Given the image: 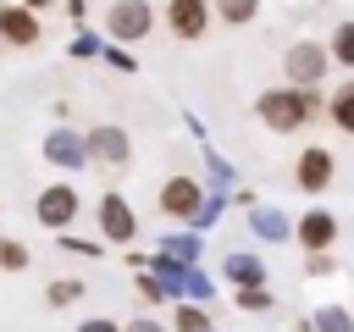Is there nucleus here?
Here are the masks:
<instances>
[{
	"instance_id": "obj_19",
	"label": "nucleus",
	"mask_w": 354,
	"mask_h": 332,
	"mask_svg": "<svg viewBox=\"0 0 354 332\" xmlns=\"http://www.w3.org/2000/svg\"><path fill=\"white\" fill-rule=\"evenodd\" d=\"M177 332H210V315L194 304H177Z\"/></svg>"
},
{
	"instance_id": "obj_15",
	"label": "nucleus",
	"mask_w": 354,
	"mask_h": 332,
	"mask_svg": "<svg viewBox=\"0 0 354 332\" xmlns=\"http://www.w3.org/2000/svg\"><path fill=\"white\" fill-rule=\"evenodd\" d=\"M326 55H332V66H354V17L332 28V44H326Z\"/></svg>"
},
{
	"instance_id": "obj_18",
	"label": "nucleus",
	"mask_w": 354,
	"mask_h": 332,
	"mask_svg": "<svg viewBox=\"0 0 354 332\" xmlns=\"http://www.w3.org/2000/svg\"><path fill=\"white\" fill-rule=\"evenodd\" d=\"M254 232H260V238H288L293 227H288V216H277V210H254Z\"/></svg>"
},
{
	"instance_id": "obj_13",
	"label": "nucleus",
	"mask_w": 354,
	"mask_h": 332,
	"mask_svg": "<svg viewBox=\"0 0 354 332\" xmlns=\"http://www.w3.org/2000/svg\"><path fill=\"white\" fill-rule=\"evenodd\" d=\"M227 282H238V288H260V282H266V266H260L254 255H227Z\"/></svg>"
},
{
	"instance_id": "obj_20",
	"label": "nucleus",
	"mask_w": 354,
	"mask_h": 332,
	"mask_svg": "<svg viewBox=\"0 0 354 332\" xmlns=\"http://www.w3.org/2000/svg\"><path fill=\"white\" fill-rule=\"evenodd\" d=\"M238 310H271V293L266 288H238Z\"/></svg>"
},
{
	"instance_id": "obj_12",
	"label": "nucleus",
	"mask_w": 354,
	"mask_h": 332,
	"mask_svg": "<svg viewBox=\"0 0 354 332\" xmlns=\"http://www.w3.org/2000/svg\"><path fill=\"white\" fill-rule=\"evenodd\" d=\"M0 39H11V44H33V39H39V22H33V11H28V6H11V11H0Z\"/></svg>"
},
{
	"instance_id": "obj_29",
	"label": "nucleus",
	"mask_w": 354,
	"mask_h": 332,
	"mask_svg": "<svg viewBox=\"0 0 354 332\" xmlns=\"http://www.w3.org/2000/svg\"><path fill=\"white\" fill-rule=\"evenodd\" d=\"M22 6H50V0H22Z\"/></svg>"
},
{
	"instance_id": "obj_9",
	"label": "nucleus",
	"mask_w": 354,
	"mask_h": 332,
	"mask_svg": "<svg viewBox=\"0 0 354 332\" xmlns=\"http://www.w3.org/2000/svg\"><path fill=\"white\" fill-rule=\"evenodd\" d=\"M72 216H77V188L55 183V188L39 194V221H44V227H66Z\"/></svg>"
},
{
	"instance_id": "obj_22",
	"label": "nucleus",
	"mask_w": 354,
	"mask_h": 332,
	"mask_svg": "<svg viewBox=\"0 0 354 332\" xmlns=\"http://www.w3.org/2000/svg\"><path fill=\"white\" fill-rule=\"evenodd\" d=\"M77 293H83V288H77V282H55V288H50V299H55V304H72V299H77Z\"/></svg>"
},
{
	"instance_id": "obj_4",
	"label": "nucleus",
	"mask_w": 354,
	"mask_h": 332,
	"mask_svg": "<svg viewBox=\"0 0 354 332\" xmlns=\"http://www.w3.org/2000/svg\"><path fill=\"white\" fill-rule=\"evenodd\" d=\"M160 210L177 216V221H199V210H205V188H199L194 177H166V188H160Z\"/></svg>"
},
{
	"instance_id": "obj_5",
	"label": "nucleus",
	"mask_w": 354,
	"mask_h": 332,
	"mask_svg": "<svg viewBox=\"0 0 354 332\" xmlns=\"http://www.w3.org/2000/svg\"><path fill=\"white\" fill-rule=\"evenodd\" d=\"M293 238H299L310 255H332V243H337V216H332V210H304V216L293 221Z\"/></svg>"
},
{
	"instance_id": "obj_23",
	"label": "nucleus",
	"mask_w": 354,
	"mask_h": 332,
	"mask_svg": "<svg viewBox=\"0 0 354 332\" xmlns=\"http://www.w3.org/2000/svg\"><path fill=\"white\" fill-rule=\"evenodd\" d=\"M138 293H144V299H166V282H155V277H138Z\"/></svg>"
},
{
	"instance_id": "obj_24",
	"label": "nucleus",
	"mask_w": 354,
	"mask_h": 332,
	"mask_svg": "<svg viewBox=\"0 0 354 332\" xmlns=\"http://www.w3.org/2000/svg\"><path fill=\"white\" fill-rule=\"evenodd\" d=\"M105 61H111V66H116V72H133V55H127V50H122V44H116V50H111V55H105Z\"/></svg>"
},
{
	"instance_id": "obj_25",
	"label": "nucleus",
	"mask_w": 354,
	"mask_h": 332,
	"mask_svg": "<svg viewBox=\"0 0 354 332\" xmlns=\"http://www.w3.org/2000/svg\"><path fill=\"white\" fill-rule=\"evenodd\" d=\"M166 249H171V255H177V260H194V238H171V243H166Z\"/></svg>"
},
{
	"instance_id": "obj_28",
	"label": "nucleus",
	"mask_w": 354,
	"mask_h": 332,
	"mask_svg": "<svg viewBox=\"0 0 354 332\" xmlns=\"http://www.w3.org/2000/svg\"><path fill=\"white\" fill-rule=\"evenodd\" d=\"M127 332H166V326H155V321H133Z\"/></svg>"
},
{
	"instance_id": "obj_1",
	"label": "nucleus",
	"mask_w": 354,
	"mask_h": 332,
	"mask_svg": "<svg viewBox=\"0 0 354 332\" xmlns=\"http://www.w3.org/2000/svg\"><path fill=\"white\" fill-rule=\"evenodd\" d=\"M254 111H260V122L271 127V133H299L315 111H321V94L315 89H266L260 100H254Z\"/></svg>"
},
{
	"instance_id": "obj_21",
	"label": "nucleus",
	"mask_w": 354,
	"mask_h": 332,
	"mask_svg": "<svg viewBox=\"0 0 354 332\" xmlns=\"http://www.w3.org/2000/svg\"><path fill=\"white\" fill-rule=\"evenodd\" d=\"M22 260H28V255H22V243H6V238H0V266H11V271H17Z\"/></svg>"
},
{
	"instance_id": "obj_26",
	"label": "nucleus",
	"mask_w": 354,
	"mask_h": 332,
	"mask_svg": "<svg viewBox=\"0 0 354 332\" xmlns=\"http://www.w3.org/2000/svg\"><path fill=\"white\" fill-rule=\"evenodd\" d=\"M332 266H337V260H332V255H310V277H326V271H332Z\"/></svg>"
},
{
	"instance_id": "obj_16",
	"label": "nucleus",
	"mask_w": 354,
	"mask_h": 332,
	"mask_svg": "<svg viewBox=\"0 0 354 332\" xmlns=\"http://www.w3.org/2000/svg\"><path fill=\"white\" fill-rule=\"evenodd\" d=\"M310 326H315V332H354V315H348L343 304H321V310L310 315Z\"/></svg>"
},
{
	"instance_id": "obj_14",
	"label": "nucleus",
	"mask_w": 354,
	"mask_h": 332,
	"mask_svg": "<svg viewBox=\"0 0 354 332\" xmlns=\"http://www.w3.org/2000/svg\"><path fill=\"white\" fill-rule=\"evenodd\" d=\"M326 111H332V127H337V133H354V77H348L343 89H332Z\"/></svg>"
},
{
	"instance_id": "obj_6",
	"label": "nucleus",
	"mask_w": 354,
	"mask_h": 332,
	"mask_svg": "<svg viewBox=\"0 0 354 332\" xmlns=\"http://www.w3.org/2000/svg\"><path fill=\"white\" fill-rule=\"evenodd\" d=\"M149 22H155V11H149L144 0H116V6H111V39H116V44L144 39V33H149Z\"/></svg>"
},
{
	"instance_id": "obj_17",
	"label": "nucleus",
	"mask_w": 354,
	"mask_h": 332,
	"mask_svg": "<svg viewBox=\"0 0 354 332\" xmlns=\"http://www.w3.org/2000/svg\"><path fill=\"white\" fill-rule=\"evenodd\" d=\"M216 17H221V22H232V28H243V22H254V17H260V0H216Z\"/></svg>"
},
{
	"instance_id": "obj_7",
	"label": "nucleus",
	"mask_w": 354,
	"mask_h": 332,
	"mask_svg": "<svg viewBox=\"0 0 354 332\" xmlns=\"http://www.w3.org/2000/svg\"><path fill=\"white\" fill-rule=\"evenodd\" d=\"M100 232H105V238H116V243H133L138 216L127 210V199H122V194H105V199H100Z\"/></svg>"
},
{
	"instance_id": "obj_8",
	"label": "nucleus",
	"mask_w": 354,
	"mask_h": 332,
	"mask_svg": "<svg viewBox=\"0 0 354 332\" xmlns=\"http://www.w3.org/2000/svg\"><path fill=\"white\" fill-rule=\"evenodd\" d=\"M166 22H171L177 39H199V33L210 28V6H205V0H171V6H166Z\"/></svg>"
},
{
	"instance_id": "obj_2",
	"label": "nucleus",
	"mask_w": 354,
	"mask_h": 332,
	"mask_svg": "<svg viewBox=\"0 0 354 332\" xmlns=\"http://www.w3.org/2000/svg\"><path fill=\"white\" fill-rule=\"evenodd\" d=\"M326 66H332V55H326V44H315V39H299V44H288V55H282L288 89H315V83L326 77Z\"/></svg>"
},
{
	"instance_id": "obj_10",
	"label": "nucleus",
	"mask_w": 354,
	"mask_h": 332,
	"mask_svg": "<svg viewBox=\"0 0 354 332\" xmlns=\"http://www.w3.org/2000/svg\"><path fill=\"white\" fill-rule=\"evenodd\" d=\"M83 144H88V155H94V160H111V166H122V160H127V149H133L122 127H94Z\"/></svg>"
},
{
	"instance_id": "obj_3",
	"label": "nucleus",
	"mask_w": 354,
	"mask_h": 332,
	"mask_svg": "<svg viewBox=\"0 0 354 332\" xmlns=\"http://www.w3.org/2000/svg\"><path fill=\"white\" fill-rule=\"evenodd\" d=\"M332 172H337V160H332V149H326V144L299 149L293 177H299V188H304V194H326V188H332Z\"/></svg>"
},
{
	"instance_id": "obj_27",
	"label": "nucleus",
	"mask_w": 354,
	"mask_h": 332,
	"mask_svg": "<svg viewBox=\"0 0 354 332\" xmlns=\"http://www.w3.org/2000/svg\"><path fill=\"white\" fill-rule=\"evenodd\" d=\"M77 332H116V326H111V321H83Z\"/></svg>"
},
{
	"instance_id": "obj_11",
	"label": "nucleus",
	"mask_w": 354,
	"mask_h": 332,
	"mask_svg": "<svg viewBox=\"0 0 354 332\" xmlns=\"http://www.w3.org/2000/svg\"><path fill=\"white\" fill-rule=\"evenodd\" d=\"M44 160H55V166H83V160H88V144H83L77 133H50V138H44Z\"/></svg>"
}]
</instances>
